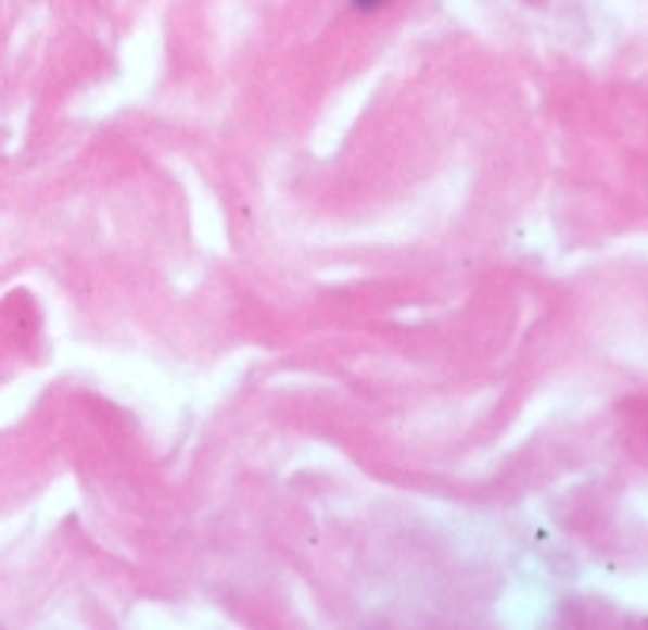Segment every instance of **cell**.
<instances>
[{"label":"cell","instance_id":"1","mask_svg":"<svg viewBox=\"0 0 648 630\" xmlns=\"http://www.w3.org/2000/svg\"><path fill=\"white\" fill-rule=\"evenodd\" d=\"M357 4H360V8H372V4H376V0H357Z\"/></svg>","mask_w":648,"mask_h":630}]
</instances>
